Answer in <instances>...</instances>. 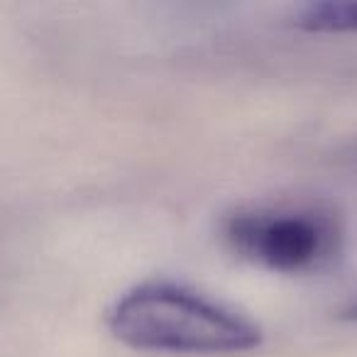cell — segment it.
Listing matches in <instances>:
<instances>
[{
    "label": "cell",
    "mask_w": 357,
    "mask_h": 357,
    "mask_svg": "<svg viewBox=\"0 0 357 357\" xmlns=\"http://www.w3.org/2000/svg\"><path fill=\"white\" fill-rule=\"evenodd\" d=\"M110 335L125 347L167 355H243L257 350V321L186 284L149 279L123 291L105 311Z\"/></svg>",
    "instance_id": "cell-1"
},
{
    "label": "cell",
    "mask_w": 357,
    "mask_h": 357,
    "mask_svg": "<svg viewBox=\"0 0 357 357\" xmlns=\"http://www.w3.org/2000/svg\"><path fill=\"white\" fill-rule=\"evenodd\" d=\"M220 235L225 248L243 262L289 277L331 272L347 243L340 211L316 199L238 206L220 220Z\"/></svg>",
    "instance_id": "cell-2"
},
{
    "label": "cell",
    "mask_w": 357,
    "mask_h": 357,
    "mask_svg": "<svg viewBox=\"0 0 357 357\" xmlns=\"http://www.w3.org/2000/svg\"><path fill=\"white\" fill-rule=\"evenodd\" d=\"M291 25L308 35H357V0H313L294 8Z\"/></svg>",
    "instance_id": "cell-3"
},
{
    "label": "cell",
    "mask_w": 357,
    "mask_h": 357,
    "mask_svg": "<svg viewBox=\"0 0 357 357\" xmlns=\"http://www.w3.org/2000/svg\"><path fill=\"white\" fill-rule=\"evenodd\" d=\"M345 318H350V321H357V303H352L350 308L345 311Z\"/></svg>",
    "instance_id": "cell-4"
}]
</instances>
